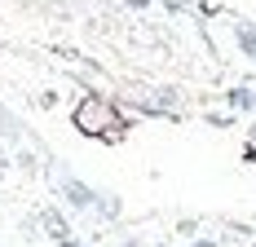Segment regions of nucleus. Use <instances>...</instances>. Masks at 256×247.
<instances>
[{
  "label": "nucleus",
  "mask_w": 256,
  "mask_h": 247,
  "mask_svg": "<svg viewBox=\"0 0 256 247\" xmlns=\"http://www.w3.org/2000/svg\"><path fill=\"white\" fill-rule=\"evenodd\" d=\"M62 194H66L71 208H98V194H93L84 181H76V176H62Z\"/></svg>",
  "instance_id": "1"
},
{
  "label": "nucleus",
  "mask_w": 256,
  "mask_h": 247,
  "mask_svg": "<svg viewBox=\"0 0 256 247\" xmlns=\"http://www.w3.org/2000/svg\"><path fill=\"white\" fill-rule=\"evenodd\" d=\"M230 102L238 106V110H256V88H234Z\"/></svg>",
  "instance_id": "2"
},
{
  "label": "nucleus",
  "mask_w": 256,
  "mask_h": 247,
  "mask_svg": "<svg viewBox=\"0 0 256 247\" xmlns=\"http://www.w3.org/2000/svg\"><path fill=\"white\" fill-rule=\"evenodd\" d=\"M0 137H9V142H18V137H22L18 120H14V115H4V110H0Z\"/></svg>",
  "instance_id": "3"
},
{
  "label": "nucleus",
  "mask_w": 256,
  "mask_h": 247,
  "mask_svg": "<svg viewBox=\"0 0 256 247\" xmlns=\"http://www.w3.org/2000/svg\"><path fill=\"white\" fill-rule=\"evenodd\" d=\"M238 44H243L248 58H256V31H252V26H238Z\"/></svg>",
  "instance_id": "4"
},
{
  "label": "nucleus",
  "mask_w": 256,
  "mask_h": 247,
  "mask_svg": "<svg viewBox=\"0 0 256 247\" xmlns=\"http://www.w3.org/2000/svg\"><path fill=\"white\" fill-rule=\"evenodd\" d=\"M128 4H132V9H146V4H150V0H128Z\"/></svg>",
  "instance_id": "5"
},
{
  "label": "nucleus",
  "mask_w": 256,
  "mask_h": 247,
  "mask_svg": "<svg viewBox=\"0 0 256 247\" xmlns=\"http://www.w3.org/2000/svg\"><path fill=\"white\" fill-rule=\"evenodd\" d=\"M194 247H216V243H194Z\"/></svg>",
  "instance_id": "6"
}]
</instances>
